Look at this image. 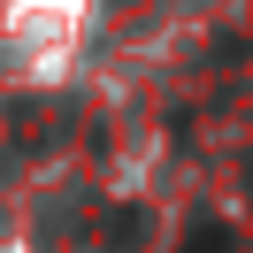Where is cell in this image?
Returning <instances> with one entry per match:
<instances>
[{"instance_id": "6da1fadb", "label": "cell", "mask_w": 253, "mask_h": 253, "mask_svg": "<svg viewBox=\"0 0 253 253\" xmlns=\"http://www.w3.org/2000/svg\"><path fill=\"white\" fill-rule=\"evenodd\" d=\"M192 253H222V246H215V238H200V246H192Z\"/></svg>"}]
</instances>
